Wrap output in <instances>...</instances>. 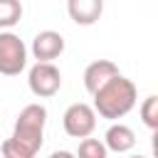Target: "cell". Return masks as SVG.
I'll return each mask as SVG.
<instances>
[{
    "label": "cell",
    "mask_w": 158,
    "mask_h": 158,
    "mask_svg": "<svg viewBox=\"0 0 158 158\" xmlns=\"http://www.w3.org/2000/svg\"><path fill=\"white\" fill-rule=\"evenodd\" d=\"M138 101V89L136 84L118 74L114 77L109 84H104L96 94H94V114H99L101 118H109V121H116V118H123Z\"/></svg>",
    "instance_id": "6da1fadb"
},
{
    "label": "cell",
    "mask_w": 158,
    "mask_h": 158,
    "mask_svg": "<svg viewBox=\"0 0 158 158\" xmlns=\"http://www.w3.org/2000/svg\"><path fill=\"white\" fill-rule=\"evenodd\" d=\"M44 123H47V109L42 104H27L17 114L10 138H15L20 146L30 148L37 156L42 143H44Z\"/></svg>",
    "instance_id": "7a4b0ae2"
},
{
    "label": "cell",
    "mask_w": 158,
    "mask_h": 158,
    "mask_svg": "<svg viewBox=\"0 0 158 158\" xmlns=\"http://www.w3.org/2000/svg\"><path fill=\"white\" fill-rule=\"evenodd\" d=\"M27 67V47L15 32H0V74L17 77Z\"/></svg>",
    "instance_id": "3957f363"
},
{
    "label": "cell",
    "mask_w": 158,
    "mask_h": 158,
    "mask_svg": "<svg viewBox=\"0 0 158 158\" xmlns=\"http://www.w3.org/2000/svg\"><path fill=\"white\" fill-rule=\"evenodd\" d=\"M27 86L37 99H49L62 89V72L54 64L35 62L27 72Z\"/></svg>",
    "instance_id": "277c9868"
},
{
    "label": "cell",
    "mask_w": 158,
    "mask_h": 158,
    "mask_svg": "<svg viewBox=\"0 0 158 158\" xmlns=\"http://www.w3.org/2000/svg\"><path fill=\"white\" fill-rule=\"evenodd\" d=\"M62 126H64L67 136H72V138H89L94 133V128H96V114H94V109L89 104L77 101L64 111Z\"/></svg>",
    "instance_id": "5b68a950"
},
{
    "label": "cell",
    "mask_w": 158,
    "mask_h": 158,
    "mask_svg": "<svg viewBox=\"0 0 158 158\" xmlns=\"http://www.w3.org/2000/svg\"><path fill=\"white\" fill-rule=\"evenodd\" d=\"M30 52H32V57H35L37 62L52 64V59H57V57L64 52V37H62L59 32H54V30H42V32L35 35Z\"/></svg>",
    "instance_id": "8992f818"
},
{
    "label": "cell",
    "mask_w": 158,
    "mask_h": 158,
    "mask_svg": "<svg viewBox=\"0 0 158 158\" xmlns=\"http://www.w3.org/2000/svg\"><path fill=\"white\" fill-rule=\"evenodd\" d=\"M118 67L111 62V59H96L91 62L86 69H84V89L94 96L104 84H109L114 77H118Z\"/></svg>",
    "instance_id": "52a82bcc"
},
{
    "label": "cell",
    "mask_w": 158,
    "mask_h": 158,
    "mask_svg": "<svg viewBox=\"0 0 158 158\" xmlns=\"http://www.w3.org/2000/svg\"><path fill=\"white\" fill-rule=\"evenodd\" d=\"M106 151H114V153H128L133 146H136V133L131 126L126 123H111L104 133V141Z\"/></svg>",
    "instance_id": "ba28073f"
},
{
    "label": "cell",
    "mask_w": 158,
    "mask_h": 158,
    "mask_svg": "<svg viewBox=\"0 0 158 158\" xmlns=\"http://www.w3.org/2000/svg\"><path fill=\"white\" fill-rule=\"evenodd\" d=\"M67 12L77 25H94L104 12V2L101 0H69Z\"/></svg>",
    "instance_id": "9c48e42d"
},
{
    "label": "cell",
    "mask_w": 158,
    "mask_h": 158,
    "mask_svg": "<svg viewBox=\"0 0 158 158\" xmlns=\"http://www.w3.org/2000/svg\"><path fill=\"white\" fill-rule=\"evenodd\" d=\"M22 20V2L20 0H0V32H10Z\"/></svg>",
    "instance_id": "30bf717a"
},
{
    "label": "cell",
    "mask_w": 158,
    "mask_h": 158,
    "mask_svg": "<svg viewBox=\"0 0 158 158\" xmlns=\"http://www.w3.org/2000/svg\"><path fill=\"white\" fill-rule=\"evenodd\" d=\"M138 114H141V121H143L151 131H156V128H158V96H156V94L146 96L143 104L138 106Z\"/></svg>",
    "instance_id": "8fae6325"
},
{
    "label": "cell",
    "mask_w": 158,
    "mask_h": 158,
    "mask_svg": "<svg viewBox=\"0 0 158 158\" xmlns=\"http://www.w3.org/2000/svg\"><path fill=\"white\" fill-rule=\"evenodd\" d=\"M74 156H77V158H106L109 151H106V146H104L99 138H81Z\"/></svg>",
    "instance_id": "7c38bea8"
},
{
    "label": "cell",
    "mask_w": 158,
    "mask_h": 158,
    "mask_svg": "<svg viewBox=\"0 0 158 158\" xmlns=\"http://www.w3.org/2000/svg\"><path fill=\"white\" fill-rule=\"evenodd\" d=\"M0 151H2V158H35V153L25 146H20L15 138H5L0 143Z\"/></svg>",
    "instance_id": "4fadbf2b"
},
{
    "label": "cell",
    "mask_w": 158,
    "mask_h": 158,
    "mask_svg": "<svg viewBox=\"0 0 158 158\" xmlns=\"http://www.w3.org/2000/svg\"><path fill=\"white\" fill-rule=\"evenodd\" d=\"M49 158H77V156H74L72 151H54Z\"/></svg>",
    "instance_id": "5bb4252c"
},
{
    "label": "cell",
    "mask_w": 158,
    "mask_h": 158,
    "mask_svg": "<svg viewBox=\"0 0 158 158\" xmlns=\"http://www.w3.org/2000/svg\"><path fill=\"white\" fill-rule=\"evenodd\" d=\"M128 158H146V156H128Z\"/></svg>",
    "instance_id": "9a60e30c"
}]
</instances>
